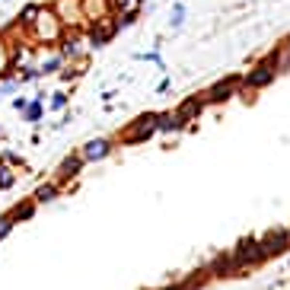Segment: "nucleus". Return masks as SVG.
Returning <instances> with one entry per match:
<instances>
[{
	"instance_id": "nucleus-2",
	"label": "nucleus",
	"mask_w": 290,
	"mask_h": 290,
	"mask_svg": "<svg viewBox=\"0 0 290 290\" xmlns=\"http://www.w3.org/2000/svg\"><path fill=\"white\" fill-rule=\"evenodd\" d=\"M271 80H275V64H271V58H268V61H261L252 74L245 76L243 86H245V90H259V86H268Z\"/></svg>"
},
{
	"instance_id": "nucleus-18",
	"label": "nucleus",
	"mask_w": 290,
	"mask_h": 290,
	"mask_svg": "<svg viewBox=\"0 0 290 290\" xmlns=\"http://www.w3.org/2000/svg\"><path fill=\"white\" fill-rule=\"evenodd\" d=\"M35 16H38V7H26L23 10V23H35Z\"/></svg>"
},
{
	"instance_id": "nucleus-15",
	"label": "nucleus",
	"mask_w": 290,
	"mask_h": 290,
	"mask_svg": "<svg viewBox=\"0 0 290 290\" xmlns=\"http://www.w3.org/2000/svg\"><path fill=\"white\" fill-rule=\"evenodd\" d=\"M115 3L124 10V16H134V10L140 7V0H115Z\"/></svg>"
},
{
	"instance_id": "nucleus-1",
	"label": "nucleus",
	"mask_w": 290,
	"mask_h": 290,
	"mask_svg": "<svg viewBox=\"0 0 290 290\" xmlns=\"http://www.w3.org/2000/svg\"><path fill=\"white\" fill-rule=\"evenodd\" d=\"M261 259H265V255H261L259 239H243V243H239V249L233 252V261H236V268L255 265V261H261Z\"/></svg>"
},
{
	"instance_id": "nucleus-7",
	"label": "nucleus",
	"mask_w": 290,
	"mask_h": 290,
	"mask_svg": "<svg viewBox=\"0 0 290 290\" xmlns=\"http://www.w3.org/2000/svg\"><path fill=\"white\" fill-rule=\"evenodd\" d=\"M108 153H112V144L99 137V140H90V144H86L83 160H102V156H108Z\"/></svg>"
},
{
	"instance_id": "nucleus-17",
	"label": "nucleus",
	"mask_w": 290,
	"mask_h": 290,
	"mask_svg": "<svg viewBox=\"0 0 290 290\" xmlns=\"http://www.w3.org/2000/svg\"><path fill=\"white\" fill-rule=\"evenodd\" d=\"M10 229H13V214H10V217H0V239L7 236Z\"/></svg>"
},
{
	"instance_id": "nucleus-4",
	"label": "nucleus",
	"mask_w": 290,
	"mask_h": 290,
	"mask_svg": "<svg viewBox=\"0 0 290 290\" xmlns=\"http://www.w3.org/2000/svg\"><path fill=\"white\" fill-rule=\"evenodd\" d=\"M261 245V255H281L284 249H287V233L284 229H271V233H265V239H259Z\"/></svg>"
},
{
	"instance_id": "nucleus-20",
	"label": "nucleus",
	"mask_w": 290,
	"mask_h": 290,
	"mask_svg": "<svg viewBox=\"0 0 290 290\" xmlns=\"http://www.w3.org/2000/svg\"><path fill=\"white\" fill-rule=\"evenodd\" d=\"M58 64H61V58H48V64H42V70H45V74H51Z\"/></svg>"
},
{
	"instance_id": "nucleus-5",
	"label": "nucleus",
	"mask_w": 290,
	"mask_h": 290,
	"mask_svg": "<svg viewBox=\"0 0 290 290\" xmlns=\"http://www.w3.org/2000/svg\"><path fill=\"white\" fill-rule=\"evenodd\" d=\"M236 86H239V76H229L227 83H217L214 90L204 96V99H211V102H223V99H229V96H233V90H236Z\"/></svg>"
},
{
	"instance_id": "nucleus-22",
	"label": "nucleus",
	"mask_w": 290,
	"mask_h": 290,
	"mask_svg": "<svg viewBox=\"0 0 290 290\" xmlns=\"http://www.w3.org/2000/svg\"><path fill=\"white\" fill-rule=\"evenodd\" d=\"M64 102H67V99H64V92H54V99H51V106H54V108H64Z\"/></svg>"
},
{
	"instance_id": "nucleus-9",
	"label": "nucleus",
	"mask_w": 290,
	"mask_h": 290,
	"mask_svg": "<svg viewBox=\"0 0 290 290\" xmlns=\"http://www.w3.org/2000/svg\"><path fill=\"white\" fill-rule=\"evenodd\" d=\"M211 271H214V275H233V271H239L236 268V261H233V255H217L214 261H211Z\"/></svg>"
},
{
	"instance_id": "nucleus-23",
	"label": "nucleus",
	"mask_w": 290,
	"mask_h": 290,
	"mask_svg": "<svg viewBox=\"0 0 290 290\" xmlns=\"http://www.w3.org/2000/svg\"><path fill=\"white\" fill-rule=\"evenodd\" d=\"M7 70V51H3V45H0V74Z\"/></svg>"
},
{
	"instance_id": "nucleus-19",
	"label": "nucleus",
	"mask_w": 290,
	"mask_h": 290,
	"mask_svg": "<svg viewBox=\"0 0 290 290\" xmlns=\"http://www.w3.org/2000/svg\"><path fill=\"white\" fill-rule=\"evenodd\" d=\"M182 19H185V10L176 7V10H172V26H182Z\"/></svg>"
},
{
	"instance_id": "nucleus-16",
	"label": "nucleus",
	"mask_w": 290,
	"mask_h": 290,
	"mask_svg": "<svg viewBox=\"0 0 290 290\" xmlns=\"http://www.w3.org/2000/svg\"><path fill=\"white\" fill-rule=\"evenodd\" d=\"M13 182H16V176H13V172H10L7 166H0V188H10V185H13Z\"/></svg>"
},
{
	"instance_id": "nucleus-12",
	"label": "nucleus",
	"mask_w": 290,
	"mask_h": 290,
	"mask_svg": "<svg viewBox=\"0 0 290 290\" xmlns=\"http://www.w3.org/2000/svg\"><path fill=\"white\" fill-rule=\"evenodd\" d=\"M201 106H204V99H188V102H182V108H179V115H182L185 122H188V118H195V115H201Z\"/></svg>"
},
{
	"instance_id": "nucleus-14",
	"label": "nucleus",
	"mask_w": 290,
	"mask_h": 290,
	"mask_svg": "<svg viewBox=\"0 0 290 290\" xmlns=\"http://www.w3.org/2000/svg\"><path fill=\"white\" fill-rule=\"evenodd\" d=\"M32 211H35V204H16L13 207V220H26V217H32Z\"/></svg>"
},
{
	"instance_id": "nucleus-13",
	"label": "nucleus",
	"mask_w": 290,
	"mask_h": 290,
	"mask_svg": "<svg viewBox=\"0 0 290 290\" xmlns=\"http://www.w3.org/2000/svg\"><path fill=\"white\" fill-rule=\"evenodd\" d=\"M54 195H58V188H54V185H42V188L35 191V201H42V204H45V201H51Z\"/></svg>"
},
{
	"instance_id": "nucleus-21",
	"label": "nucleus",
	"mask_w": 290,
	"mask_h": 290,
	"mask_svg": "<svg viewBox=\"0 0 290 290\" xmlns=\"http://www.w3.org/2000/svg\"><path fill=\"white\" fill-rule=\"evenodd\" d=\"M38 115H42V106H38V102H32V106H29V122H35Z\"/></svg>"
},
{
	"instance_id": "nucleus-8",
	"label": "nucleus",
	"mask_w": 290,
	"mask_h": 290,
	"mask_svg": "<svg viewBox=\"0 0 290 290\" xmlns=\"http://www.w3.org/2000/svg\"><path fill=\"white\" fill-rule=\"evenodd\" d=\"M38 35L42 38H58V23H54V13H38Z\"/></svg>"
},
{
	"instance_id": "nucleus-24",
	"label": "nucleus",
	"mask_w": 290,
	"mask_h": 290,
	"mask_svg": "<svg viewBox=\"0 0 290 290\" xmlns=\"http://www.w3.org/2000/svg\"><path fill=\"white\" fill-rule=\"evenodd\" d=\"M163 290H185V287H163Z\"/></svg>"
},
{
	"instance_id": "nucleus-3",
	"label": "nucleus",
	"mask_w": 290,
	"mask_h": 290,
	"mask_svg": "<svg viewBox=\"0 0 290 290\" xmlns=\"http://www.w3.org/2000/svg\"><path fill=\"white\" fill-rule=\"evenodd\" d=\"M153 131H156V115H140L137 124L124 134V140H128V144H137V140H147Z\"/></svg>"
},
{
	"instance_id": "nucleus-6",
	"label": "nucleus",
	"mask_w": 290,
	"mask_h": 290,
	"mask_svg": "<svg viewBox=\"0 0 290 290\" xmlns=\"http://www.w3.org/2000/svg\"><path fill=\"white\" fill-rule=\"evenodd\" d=\"M99 19H102V23H99V29H92V35H90V42H92L96 48H99V45H106L108 38L115 35V23H112V19H108V16H99Z\"/></svg>"
},
{
	"instance_id": "nucleus-10",
	"label": "nucleus",
	"mask_w": 290,
	"mask_h": 290,
	"mask_svg": "<svg viewBox=\"0 0 290 290\" xmlns=\"http://www.w3.org/2000/svg\"><path fill=\"white\" fill-rule=\"evenodd\" d=\"M185 124V118L182 115H172V112H166V115H156V128H163V131H179Z\"/></svg>"
},
{
	"instance_id": "nucleus-11",
	"label": "nucleus",
	"mask_w": 290,
	"mask_h": 290,
	"mask_svg": "<svg viewBox=\"0 0 290 290\" xmlns=\"http://www.w3.org/2000/svg\"><path fill=\"white\" fill-rule=\"evenodd\" d=\"M80 166H83V156L64 160V163H61V169H58V176H61V179H70V176H76V172H80Z\"/></svg>"
}]
</instances>
